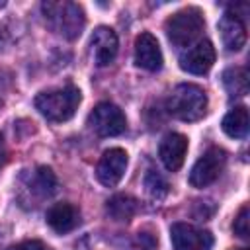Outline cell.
<instances>
[{
    "label": "cell",
    "mask_w": 250,
    "mask_h": 250,
    "mask_svg": "<svg viewBox=\"0 0 250 250\" xmlns=\"http://www.w3.org/2000/svg\"><path fill=\"white\" fill-rule=\"evenodd\" d=\"M41 10H43L47 25L57 35L72 41L82 33L86 18H84V10L76 2H68V0L53 2V0H49V2L41 4Z\"/></svg>",
    "instance_id": "obj_1"
},
{
    "label": "cell",
    "mask_w": 250,
    "mask_h": 250,
    "mask_svg": "<svg viewBox=\"0 0 250 250\" xmlns=\"http://www.w3.org/2000/svg\"><path fill=\"white\" fill-rule=\"evenodd\" d=\"M80 100H82V94L78 88L64 86V88L45 90V92L37 94L35 107L45 119L55 121V123H62L76 113Z\"/></svg>",
    "instance_id": "obj_2"
},
{
    "label": "cell",
    "mask_w": 250,
    "mask_h": 250,
    "mask_svg": "<svg viewBox=\"0 0 250 250\" xmlns=\"http://www.w3.org/2000/svg\"><path fill=\"white\" fill-rule=\"evenodd\" d=\"M166 109L182 121H199L207 113V94L197 84H178L170 98Z\"/></svg>",
    "instance_id": "obj_3"
},
{
    "label": "cell",
    "mask_w": 250,
    "mask_h": 250,
    "mask_svg": "<svg viewBox=\"0 0 250 250\" xmlns=\"http://www.w3.org/2000/svg\"><path fill=\"white\" fill-rule=\"evenodd\" d=\"M203 27H205L203 14L197 8H184L172 14L164 23L166 35L170 43H174L176 47H189L191 43H195Z\"/></svg>",
    "instance_id": "obj_4"
},
{
    "label": "cell",
    "mask_w": 250,
    "mask_h": 250,
    "mask_svg": "<svg viewBox=\"0 0 250 250\" xmlns=\"http://www.w3.org/2000/svg\"><path fill=\"white\" fill-rule=\"evenodd\" d=\"M88 125L100 137H117L127 129V119L115 104L102 102L90 111Z\"/></svg>",
    "instance_id": "obj_5"
},
{
    "label": "cell",
    "mask_w": 250,
    "mask_h": 250,
    "mask_svg": "<svg viewBox=\"0 0 250 250\" xmlns=\"http://www.w3.org/2000/svg\"><path fill=\"white\" fill-rule=\"evenodd\" d=\"M225 162H227V154L223 148H219V146L207 148L193 164V168L189 172V184L193 188H207L221 176Z\"/></svg>",
    "instance_id": "obj_6"
},
{
    "label": "cell",
    "mask_w": 250,
    "mask_h": 250,
    "mask_svg": "<svg viewBox=\"0 0 250 250\" xmlns=\"http://www.w3.org/2000/svg\"><path fill=\"white\" fill-rule=\"evenodd\" d=\"M127 162H129V158H127V152L123 148H117V146L115 148H107L102 154V158H100V162L96 166L98 182L102 186H105V188L117 186L121 182L125 170H127Z\"/></svg>",
    "instance_id": "obj_7"
},
{
    "label": "cell",
    "mask_w": 250,
    "mask_h": 250,
    "mask_svg": "<svg viewBox=\"0 0 250 250\" xmlns=\"http://www.w3.org/2000/svg\"><path fill=\"white\" fill-rule=\"evenodd\" d=\"M170 240L174 250H211L213 246L211 232L188 223H174L170 229Z\"/></svg>",
    "instance_id": "obj_8"
},
{
    "label": "cell",
    "mask_w": 250,
    "mask_h": 250,
    "mask_svg": "<svg viewBox=\"0 0 250 250\" xmlns=\"http://www.w3.org/2000/svg\"><path fill=\"white\" fill-rule=\"evenodd\" d=\"M215 62V47L211 41L201 39L189 45L180 57V68L189 74H205Z\"/></svg>",
    "instance_id": "obj_9"
},
{
    "label": "cell",
    "mask_w": 250,
    "mask_h": 250,
    "mask_svg": "<svg viewBox=\"0 0 250 250\" xmlns=\"http://www.w3.org/2000/svg\"><path fill=\"white\" fill-rule=\"evenodd\" d=\"M90 49H92L94 62L98 66H107L109 62H113L117 49H119V41H117L115 31L107 25L96 27L92 37H90Z\"/></svg>",
    "instance_id": "obj_10"
},
{
    "label": "cell",
    "mask_w": 250,
    "mask_h": 250,
    "mask_svg": "<svg viewBox=\"0 0 250 250\" xmlns=\"http://www.w3.org/2000/svg\"><path fill=\"white\" fill-rule=\"evenodd\" d=\"M135 64L148 70L156 72L162 66V51L152 33H141L135 39Z\"/></svg>",
    "instance_id": "obj_11"
},
{
    "label": "cell",
    "mask_w": 250,
    "mask_h": 250,
    "mask_svg": "<svg viewBox=\"0 0 250 250\" xmlns=\"http://www.w3.org/2000/svg\"><path fill=\"white\" fill-rule=\"evenodd\" d=\"M188 152V139L182 133H168L158 146V156L162 160V164L170 170L176 172L182 168L184 158Z\"/></svg>",
    "instance_id": "obj_12"
},
{
    "label": "cell",
    "mask_w": 250,
    "mask_h": 250,
    "mask_svg": "<svg viewBox=\"0 0 250 250\" xmlns=\"http://www.w3.org/2000/svg\"><path fill=\"white\" fill-rule=\"evenodd\" d=\"M219 31L223 45L227 51H240L246 43V25L242 21V16L234 12H225V16L219 20Z\"/></svg>",
    "instance_id": "obj_13"
},
{
    "label": "cell",
    "mask_w": 250,
    "mask_h": 250,
    "mask_svg": "<svg viewBox=\"0 0 250 250\" xmlns=\"http://www.w3.org/2000/svg\"><path fill=\"white\" fill-rule=\"evenodd\" d=\"M80 223V213L72 203H55L49 211H47V225L59 232H70L72 229H76Z\"/></svg>",
    "instance_id": "obj_14"
},
{
    "label": "cell",
    "mask_w": 250,
    "mask_h": 250,
    "mask_svg": "<svg viewBox=\"0 0 250 250\" xmlns=\"http://www.w3.org/2000/svg\"><path fill=\"white\" fill-rule=\"evenodd\" d=\"M105 211L107 215L113 219V221H131L135 217V213L139 211V201L127 193H117L113 195L107 205H105Z\"/></svg>",
    "instance_id": "obj_15"
},
{
    "label": "cell",
    "mask_w": 250,
    "mask_h": 250,
    "mask_svg": "<svg viewBox=\"0 0 250 250\" xmlns=\"http://www.w3.org/2000/svg\"><path fill=\"white\" fill-rule=\"evenodd\" d=\"M223 131L230 137V139H242L248 133V109L244 105H238L234 109H230L221 123Z\"/></svg>",
    "instance_id": "obj_16"
},
{
    "label": "cell",
    "mask_w": 250,
    "mask_h": 250,
    "mask_svg": "<svg viewBox=\"0 0 250 250\" xmlns=\"http://www.w3.org/2000/svg\"><path fill=\"white\" fill-rule=\"evenodd\" d=\"M223 84L227 92L234 98H242L248 94V70L246 66H230L223 72Z\"/></svg>",
    "instance_id": "obj_17"
},
{
    "label": "cell",
    "mask_w": 250,
    "mask_h": 250,
    "mask_svg": "<svg viewBox=\"0 0 250 250\" xmlns=\"http://www.w3.org/2000/svg\"><path fill=\"white\" fill-rule=\"evenodd\" d=\"M29 188L33 193H37L39 197H49L57 191V178L53 174L51 168L47 166H39L31 178H29Z\"/></svg>",
    "instance_id": "obj_18"
},
{
    "label": "cell",
    "mask_w": 250,
    "mask_h": 250,
    "mask_svg": "<svg viewBox=\"0 0 250 250\" xmlns=\"http://www.w3.org/2000/svg\"><path fill=\"white\" fill-rule=\"evenodd\" d=\"M145 188L150 193V197H154V199H162L168 193V182L156 170H148L146 172V176H145Z\"/></svg>",
    "instance_id": "obj_19"
},
{
    "label": "cell",
    "mask_w": 250,
    "mask_h": 250,
    "mask_svg": "<svg viewBox=\"0 0 250 250\" xmlns=\"http://www.w3.org/2000/svg\"><path fill=\"white\" fill-rule=\"evenodd\" d=\"M232 230L236 236L240 238H248L250 236V211H248V205H242L238 215L234 217V223H232Z\"/></svg>",
    "instance_id": "obj_20"
},
{
    "label": "cell",
    "mask_w": 250,
    "mask_h": 250,
    "mask_svg": "<svg viewBox=\"0 0 250 250\" xmlns=\"http://www.w3.org/2000/svg\"><path fill=\"white\" fill-rule=\"evenodd\" d=\"M156 236L150 230H141L137 234V248L141 250H156Z\"/></svg>",
    "instance_id": "obj_21"
},
{
    "label": "cell",
    "mask_w": 250,
    "mask_h": 250,
    "mask_svg": "<svg viewBox=\"0 0 250 250\" xmlns=\"http://www.w3.org/2000/svg\"><path fill=\"white\" fill-rule=\"evenodd\" d=\"M8 250H49L41 240H23L20 244H14L10 246Z\"/></svg>",
    "instance_id": "obj_22"
},
{
    "label": "cell",
    "mask_w": 250,
    "mask_h": 250,
    "mask_svg": "<svg viewBox=\"0 0 250 250\" xmlns=\"http://www.w3.org/2000/svg\"><path fill=\"white\" fill-rule=\"evenodd\" d=\"M6 160H8V150H6L4 139H2V135H0V168L6 164Z\"/></svg>",
    "instance_id": "obj_23"
},
{
    "label": "cell",
    "mask_w": 250,
    "mask_h": 250,
    "mask_svg": "<svg viewBox=\"0 0 250 250\" xmlns=\"http://www.w3.org/2000/svg\"><path fill=\"white\" fill-rule=\"evenodd\" d=\"M240 250H248V248H240Z\"/></svg>",
    "instance_id": "obj_24"
},
{
    "label": "cell",
    "mask_w": 250,
    "mask_h": 250,
    "mask_svg": "<svg viewBox=\"0 0 250 250\" xmlns=\"http://www.w3.org/2000/svg\"><path fill=\"white\" fill-rule=\"evenodd\" d=\"M0 104H2V100H0Z\"/></svg>",
    "instance_id": "obj_25"
}]
</instances>
